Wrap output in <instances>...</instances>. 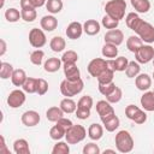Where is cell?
I'll return each mask as SVG.
<instances>
[{
    "mask_svg": "<svg viewBox=\"0 0 154 154\" xmlns=\"http://www.w3.org/2000/svg\"><path fill=\"white\" fill-rule=\"evenodd\" d=\"M125 23L126 26L135 31V34L140 36L143 42L149 45L154 42V26L143 20L136 12H129L125 16Z\"/></svg>",
    "mask_w": 154,
    "mask_h": 154,
    "instance_id": "6da1fadb",
    "label": "cell"
},
{
    "mask_svg": "<svg viewBox=\"0 0 154 154\" xmlns=\"http://www.w3.org/2000/svg\"><path fill=\"white\" fill-rule=\"evenodd\" d=\"M114 142H116V148L119 153H130L134 149V138L131 136V134L126 130H120L117 132L116 137H114Z\"/></svg>",
    "mask_w": 154,
    "mask_h": 154,
    "instance_id": "7a4b0ae2",
    "label": "cell"
},
{
    "mask_svg": "<svg viewBox=\"0 0 154 154\" xmlns=\"http://www.w3.org/2000/svg\"><path fill=\"white\" fill-rule=\"evenodd\" d=\"M125 11H126V2L125 0H109L105 5V12L109 17L122 20L125 17Z\"/></svg>",
    "mask_w": 154,
    "mask_h": 154,
    "instance_id": "3957f363",
    "label": "cell"
},
{
    "mask_svg": "<svg viewBox=\"0 0 154 154\" xmlns=\"http://www.w3.org/2000/svg\"><path fill=\"white\" fill-rule=\"evenodd\" d=\"M84 88V83L82 78L76 79V81H70V79H64L60 83V93L65 97H72L79 94Z\"/></svg>",
    "mask_w": 154,
    "mask_h": 154,
    "instance_id": "277c9868",
    "label": "cell"
},
{
    "mask_svg": "<svg viewBox=\"0 0 154 154\" xmlns=\"http://www.w3.org/2000/svg\"><path fill=\"white\" fill-rule=\"evenodd\" d=\"M87 136V130L83 125L79 124H73L71 128L66 130L65 134V140L69 144H77L82 142Z\"/></svg>",
    "mask_w": 154,
    "mask_h": 154,
    "instance_id": "5b68a950",
    "label": "cell"
},
{
    "mask_svg": "<svg viewBox=\"0 0 154 154\" xmlns=\"http://www.w3.org/2000/svg\"><path fill=\"white\" fill-rule=\"evenodd\" d=\"M125 116L136 124H144L147 122V113L136 105H128L125 108Z\"/></svg>",
    "mask_w": 154,
    "mask_h": 154,
    "instance_id": "8992f818",
    "label": "cell"
},
{
    "mask_svg": "<svg viewBox=\"0 0 154 154\" xmlns=\"http://www.w3.org/2000/svg\"><path fill=\"white\" fill-rule=\"evenodd\" d=\"M108 67H111L109 64H108V60H106L103 58H94L93 60L89 61L87 70H88V72H89V75L91 77H95L96 78L102 71H105Z\"/></svg>",
    "mask_w": 154,
    "mask_h": 154,
    "instance_id": "52a82bcc",
    "label": "cell"
},
{
    "mask_svg": "<svg viewBox=\"0 0 154 154\" xmlns=\"http://www.w3.org/2000/svg\"><path fill=\"white\" fill-rule=\"evenodd\" d=\"M29 43L34 48H42L47 43V37L43 29L32 28L29 31Z\"/></svg>",
    "mask_w": 154,
    "mask_h": 154,
    "instance_id": "ba28073f",
    "label": "cell"
},
{
    "mask_svg": "<svg viewBox=\"0 0 154 154\" xmlns=\"http://www.w3.org/2000/svg\"><path fill=\"white\" fill-rule=\"evenodd\" d=\"M135 58H136V61L140 63V64H147L149 61L153 60L154 58V48L147 43V45H142L138 51L135 53Z\"/></svg>",
    "mask_w": 154,
    "mask_h": 154,
    "instance_id": "9c48e42d",
    "label": "cell"
},
{
    "mask_svg": "<svg viewBox=\"0 0 154 154\" xmlns=\"http://www.w3.org/2000/svg\"><path fill=\"white\" fill-rule=\"evenodd\" d=\"M25 99H26V96H25V91L24 90L14 89L7 96V105L11 108H19L25 102Z\"/></svg>",
    "mask_w": 154,
    "mask_h": 154,
    "instance_id": "30bf717a",
    "label": "cell"
},
{
    "mask_svg": "<svg viewBox=\"0 0 154 154\" xmlns=\"http://www.w3.org/2000/svg\"><path fill=\"white\" fill-rule=\"evenodd\" d=\"M96 112H97V114H99L101 120L116 114L112 103L108 102L107 100H100V101L96 102Z\"/></svg>",
    "mask_w": 154,
    "mask_h": 154,
    "instance_id": "8fae6325",
    "label": "cell"
},
{
    "mask_svg": "<svg viewBox=\"0 0 154 154\" xmlns=\"http://www.w3.org/2000/svg\"><path fill=\"white\" fill-rule=\"evenodd\" d=\"M20 120L22 123L28 126V128H32V126H36L38 125L40 120H41V117L38 114V112L34 111V109H29V111H25L22 117H20Z\"/></svg>",
    "mask_w": 154,
    "mask_h": 154,
    "instance_id": "7c38bea8",
    "label": "cell"
},
{
    "mask_svg": "<svg viewBox=\"0 0 154 154\" xmlns=\"http://www.w3.org/2000/svg\"><path fill=\"white\" fill-rule=\"evenodd\" d=\"M103 40L105 42L107 43H112V45H116V46H119L123 43L124 41V34L122 30L119 29H111L108 30L105 36H103Z\"/></svg>",
    "mask_w": 154,
    "mask_h": 154,
    "instance_id": "4fadbf2b",
    "label": "cell"
},
{
    "mask_svg": "<svg viewBox=\"0 0 154 154\" xmlns=\"http://www.w3.org/2000/svg\"><path fill=\"white\" fill-rule=\"evenodd\" d=\"M83 32H84L83 31V24L79 22H71L65 30V34H66L67 38H70V40L79 38Z\"/></svg>",
    "mask_w": 154,
    "mask_h": 154,
    "instance_id": "5bb4252c",
    "label": "cell"
},
{
    "mask_svg": "<svg viewBox=\"0 0 154 154\" xmlns=\"http://www.w3.org/2000/svg\"><path fill=\"white\" fill-rule=\"evenodd\" d=\"M63 69H64V75H65V77H66V79L76 81V79H79V78H81V71H79V69L77 67L76 63H67V64H64V65H63Z\"/></svg>",
    "mask_w": 154,
    "mask_h": 154,
    "instance_id": "9a60e30c",
    "label": "cell"
},
{
    "mask_svg": "<svg viewBox=\"0 0 154 154\" xmlns=\"http://www.w3.org/2000/svg\"><path fill=\"white\" fill-rule=\"evenodd\" d=\"M136 88L141 91H147L152 87V77L148 73H140L135 77Z\"/></svg>",
    "mask_w": 154,
    "mask_h": 154,
    "instance_id": "2e32d148",
    "label": "cell"
},
{
    "mask_svg": "<svg viewBox=\"0 0 154 154\" xmlns=\"http://www.w3.org/2000/svg\"><path fill=\"white\" fill-rule=\"evenodd\" d=\"M141 106L147 112H154V91L147 90L141 96Z\"/></svg>",
    "mask_w": 154,
    "mask_h": 154,
    "instance_id": "e0dca14e",
    "label": "cell"
},
{
    "mask_svg": "<svg viewBox=\"0 0 154 154\" xmlns=\"http://www.w3.org/2000/svg\"><path fill=\"white\" fill-rule=\"evenodd\" d=\"M40 25H41V29H43L45 31H53L57 29L58 26V19L54 17V14H47V16H43L40 20Z\"/></svg>",
    "mask_w": 154,
    "mask_h": 154,
    "instance_id": "ac0fdd59",
    "label": "cell"
},
{
    "mask_svg": "<svg viewBox=\"0 0 154 154\" xmlns=\"http://www.w3.org/2000/svg\"><path fill=\"white\" fill-rule=\"evenodd\" d=\"M100 30H101V24L96 19H87L83 24V31L89 36H94L99 34Z\"/></svg>",
    "mask_w": 154,
    "mask_h": 154,
    "instance_id": "d6986e66",
    "label": "cell"
},
{
    "mask_svg": "<svg viewBox=\"0 0 154 154\" xmlns=\"http://www.w3.org/2000/svg\"><path fill=\"white\" fill-rule=\"evenodd\" d=\"M108 64H109V66H111L114 71L122 72V71H125V70H126L128 64H129V60H128V58H125V57H117V58H114V59H109V60H108Z\"/></svg>",
    "mask_w": 154,
    "mask_h": 154,
    "instance_id": "ffe728a7",
    "label": "cell"
},
{
    "mask_svg": "<svg viewBox=\"0 0 154 154\" xmlns=\"http://www.w3.org/2000/svg\"><path fill=\"white\" fill-rule=\"evenodd\" d=\"M103 126L97 124V123H93L89 125L88 128V136L90 140L93 141H99L102 136H103Z\"/></svg>",
    "mask_w": 154,
    "mask_h": 154,
    "instance_id": "44dd1931",
    "label": "cell"
},
{
    "mask_svg": "<svg viewBox=\"0 0 154 154\" xmlns=\"http://www.w3.org/2000/svg\"><path fill=\"white\" fill-rule=\"evenodd\" d=\"M64 114L65 113L63 112V109L59 106H52L46 111V118H47V120H49L52 123H57L60 118L64 117Z\"/></svg>",
    "mask_w": 154,
    "mask_h": 154,
    "instance_id": "7402d4cb",
    "label": "cell"
},
{
    "mask_svg": "<svg viewBox=\"0 0 154 154\" xmlns=\"http://www.w3.org/2000/svg\"><path fill=\"white\" fill-rule=\"evenodd\" d=\"M61 63H63L61 59L52 57V58H48V59L45 61V64H43V69H45L46 72L53 73V72H57V71L61 67Z\"/></svg>",
    "mask_w": 154,
    "mask_h": 154,
    "instance_id": "603a6c76",
    "label": "cell"
},
{
    "mask_svg": "<svg viewBox=\"0 0 154 154\" xmlns=\"http://www.w3.org/2000/svg\"><path fill=\"white\" fill-rule=\"evenodd\" d=\"M101 122H102L103 128H105L106 131H108V132L116 131V130L119 128V125H120V119H119L116 114H113V116H111V117H108V118H106V119H103V120H101Z\"/></svg>",
    "mask_w": 154,
    "mask_h": 154,
    "instance_id": "cb8c5ba5",
    "label": "cell"
},
{
    "mask_svg": "<svg viewBox=\"0 0 154 154\" xmlns=\"http://www.w3.org/2000/svg\"><path fill=\"white\" fill-rule=\"evenodd\" d=\"M13 152L16 154H30L28 141L25 138H17L13 142Z\"/></svg>",
    "mask_w": 154,
    "mask_h": 154,
    "instance_id": "d4e9b609",
    "label": "cell"
},
{
    "mask_svg": "<svg viewBox=\"0 0 154 154\" xmlns=\"http://www.w3.org/2000/svg\"><path fill=\"white\" fill-rule=\"evenodd\" d=\"M26 78H28V76L23 69H16L12 73L11 82L14 87H22L24 84V82L26 81Z\"/></svg>",
    "mask_w": 154,
    "mask_h": 154,
    "instance_id": "484cf974",
    "label": "cell"
},
{
    "mask_svg": "<svg viewBox=\"0 0 154 154\" xmlns=\"http://www.w3.org/2000/svg\"><path fill=\"white\" fill-rule=\"evenodd\" d=\"M59 107L63 109L64 113L71 114V113H75V112H76V109H77V103H76L71 97H64V99L60 101Z\"/></svg>",
    "mask_w": 154,
    "mask_h": 154,
    "instance_id": "4316f807",
    "label": "cell"
},
{
    "mask_svg": "<svg viewBox=\"0 0 154 154\" xmlns=\"http://www.w3.org/2000/svg\"><path fill=\"white\" fill-rule=\"evenodd\" d=\"M143 45V41L141 40L140 36L137 35H131L128 37L126 40V48L131 52V53H136L138 51V48Z\"/></svg>",
    "mask_w": 154,
    "mask_h": 154,
    "instance_id": "83f0119b",
    "label": "cell"
},
{
    "mask_svg": "<svg viewBox=\"0 0 154 154\" xmlns=\"http://www.w3.org/2000/svg\"><path fill=\"white\" fill-rule=\"evenodd\" d=\"M49 47H51V49H52L53 52L60 53V52H63V51L65 49V47H66V41H65V38H63L61 36H54V37H52V40H51V42H49Z\"/></svg>",
    "mask_w": 154,
    "mask_h": 154,
    "instance_id": "f1b7e54d",
    "label": "cell"
},
{
    "mask_svg": "<svg viewBox=\"0 0 154 154\" xmlns=\"http://www.w3.org/2000/svg\"><path fill=\"white\" fill-rule=\"evenodd\" d=\"M131 6L138 13H147L150 10V1L149 0H130Z\"/></svg>",
    "mask_w": 154,
    "mask_h": 154,
    "instance_id": "f546056e",
    "label": "cell"
},
{
    "mask_svg": "<svg viewBox=\"0 0 154 154\" xmlns=\"http://www.w3.org/2000/svg\"><path fill=\"white\" fill-rule=\"evenodd\" d=\"M101 53H102V57H105V58L114 59V58H117V55H118V46L105 42V45L102 46Z\"/></svg>",
    "mask_w": 154,
    "mask_h": 154,
    "instance_id": "4dcf8cb0",
    "label": "cell"
},
{
    "mask_svg": "<svg viewBox=\"0 0 154 154\" xmlns=\"http://www.w3.org/2000/svg\"><path fill=\"white\" fill-rule=\"evenodd\" d=\"M114 72H116V71H114L113 69H111V67L106 69L105 71H102V72L96 77L97 83H99V84H106V83H111V82H113Z\"/></svg>",
    "mask_w": 154,
    "mask_h": 154,
    "instance_id": "1f68e13d",
    "label": "cell"
},
{
    "mask_svg": "<svg viewBox=\"0 0 154 154\" xmlns=\"http://www.w3.org/2000/svg\"><path fill=\"white\" fill-rule=\"evenodd\" d=\"M63 7H64L63 0H47L46 2V8L51 14H57L61 12Z\"/></svg>",
    "mask_w": 154,
    "mask_h": 154,
    "instance_id": "d6a6232c",
    "label": "cell"
},
{
    "mask_svg": "<svg viewBox=\"0 0 154 154\" xmlns=\"http://www.w3.org/2000/svg\"><path fill=\"white\" fill-rule=\"evenodd\" d=\"M14 69L12 66V64L6 63V61H1L0 63V78L1 79H8L12 77Z\"/></svg>",
    "mask_w": 154,
    "mask_h": 154,
    "instance_id": "836d02e7",
    "label": "cell"
},
{
    "mask_svg": "<svg viewBox=\"0 0 154 154\" xmlns=\"http://www.w3.org/2000/svg\"><path fill=\"white\" fill-rule=\"evenodd\" d=\"M20 14H22V19L26 23H31L36 19L37 17V12L36 8H31V7H25V8H20Z\"/></svg>",
    "mask_w": 154,
    "mask_h": 154,
    "instance_id": "e575fe53",
    "label": "cell"
},
{
    "mask_svg": "<svg viewBox=\"0 0 154 154\" xmlns=\"http://www.w3.org/2000/svg\"><path fill=\"white\" fill-rule=\"evenodd\" d=\"M141 73V66H140V63L137 61H129L128 64V67L125 70V75L126 77L129 78H135L137 75Z\"/></svg>",
    "mask_w": 154,
    "mask_h": 154,
    "instance_id": "d590c367",
    "label": "cell"
},
{
    "mask_svg": "<svg viewBox=\"0 0 154 154\" xmlns=\"http://www.w3.org/2000/svg\"><path fill=\"white\" fill-rule=\"evenodd\" d=\"M23 90L28 94H34L37 93V78L34 77H28L26 81L24 82V84L22 85Z\"/></svg>",
    "mask_w": 154,
    "mask_h": 154,
    "instance_id": "8d00e7d4",
    "label": "cell"
},
{
    "mask_svg": "<svg viewBox=\"0 0 154 154\" xmlns=\"http://www.w3.org/2000/svg\"><path fill=\"white\" fill-rule=\"evenodd\" d=\"M5 19L10 23H16L18 22L19 19H22V14H20V11L14 8V7H11V8H7L5 11Z\"/></svg>",
    "mask_w": 154,
    "mask_h": 154,
    "instance_id": "74e56055",
    "label": "cell"
},
{
    "mask_svg": "<svg viewBox=\"0 0 154 154\" xmlns=\"http://www.w3.org/2000/svg\"><path fill=\"white\" fill-rule=\"evenodd\" d=\"M65 134H66V130L63 129L60 125L55 124L54 126L51 128L49 130V137L54 141H60L63 137H65Z\"/></svg>",
    "mask_w": 154,
    "mask_h": 154,
    "instance_id": "f35d334b",
    "label": "cell"
},
{
    "mask_svg": "<svg viewBox=\"0 0 154 154\" xmlns=\"http://www.w3.org/2000/svg\"><path fill=\"white\" fill-rule=\"evenodd\" d=\"M43 58H45V52L40 48H36L30 54V61H31V64H34L36 66H40L43 63Z\"/></svg>",
    "mask_w": 154,
    "mask_h": 154,
    "instance_id": "ab89813d",
    "label": "cell"
},
{
    "mask_svg": "<svg viewBox=\"0 0 154 154\" xmlns=\"http://www.w3.org/2000/svg\"><path fill=\"white\" fill-rule=\"evenodd\" d=\"M101 25H102L103 28L108 29V30H111V29H117L118 25H119V20H117V19L109 17L108 14H105V16L102 17V19H101Z\"/></svg>",
    "mask_w": 154,
    "mask_h": 154,
    "instance_id": "60d3db41",
    "label": "cell"
},
{
    "mask_svg": "<svg viewBox=\"0 0 154 154\" xmlns=\"http://www.w3.org/2000/svg\"><path fill=\"white\" fill-rule=\"evenodd\" d=\"M69 153H70L69 143L63 141H58L52 149V154H69Z\"/></svg>",
    "mask_w": 154,
    "mask_h": 154,
    "instance_id": "b9f144b4",
    "label": "cell"
},
{
    "mask_svg": "<svg viewBox=\"0 0 154 154\" xmlns=\"http://www.w3.org/2000/svg\"><path fill=\"white\" fill-rule=\"evenodd\" d=\"M47 0H20V8L31 7V8H38L46 5Z\"/></svg>",
    "mask_w": 154,
    "mask_h": 154,
    "instance_id": "7bdbcfd3",
    "label": "cell"
},
{
    "mask_svg": "<svg viewBox=\"0 0 154 154\" xmlns=\"http://www.w3.org/2000/svg\"><path fill=\"white\" fill-rule=\"evenodd\" d=\"M60 59H61L63 64L77 63V61H78V54H77V52H75V51H72V49H69V51H66V52L63 54V57H61Z\"/></svg>",
    "mask_w": 154,
    "mask_h": 154,
    "instance_id": "ee69618b",
    "label": "cell"
},
{
    "mask_svg": "<svg viewBox=\"0 0 154 154\" xmlns=\"http://www.w3.org/2000/svg\"><path fill=\"white\" fill-rule=\"evenodd\" d=\"M122 97H123V91H122V89H120L119 87H116L114 90H113L109 95L106 96V100H107L108 102H111V103H117V102H119V101L122 100Z\"/></svg>",
    "mask_w": 154,
    "mask_h": 154,
    "instance_id": "f6af8a7d",
    "label": "cell"
},
{
    "mask_svg": "<svg viewBox=\"0 0 154 154\" xmlns=\"http://www.w3.org/2000/svg\"><path fill=\"white\" fill-rule=\"evenodd\" d=\"M93 105H94V100H93V97H91L90 95H84V96H82V97L78 100V102H77V107L90 108V109H91Z\"/></svg>",
    "mask_w": 154,
    "mask_h": 154,
    "instance_id": "bcb514c9",
    "label": "cell"
},
{
    "mask_svg": "<svg viewBox=\"0 0 154 154\" xmlns=\"http://www.w3.org/2000/svg\"><path fill=\"white\" fill-rule=\"evenodd\" d=\"M116 87H117V85H116L114 82L106 83V84H99V91H100L103 96H107V95H109V94L114 90Z\"/></svg>",
    "mask_w": 154,
    "mask_h": 154,
    "instance_id": "7dc6e473",
    "label": "cell"
},
{
    "mask_svg": "<svg viewBox=\"0 0 154 154\" xmlns=\"http://www.w3.org/2000/svg\"><path fill=\"white\" fill-rule=\"evenodd\" d=\"M82 153H83V154H100L101 150H100V148H99V146H97L96 143L90 142V143H87V144L83 147Z\"/></svg>",
    "mask_w": 154,
    "mask_h": 154,
    "instance_id": "c3c4849f",
    "label": "cell"
},
{
    "mask_svg": "<svg viewBox=\"0 0 154 154\" xmlns=\"http://www.w3.org/2000/svg\"><path fill=\"white\" fill-rule=\"evenodd\" d=\"M48 91V82L45 78H37V94L40 96Z\"/></svg>",
    "mask_w": 154,
    "mask_h": 154,
    "instance_id": "681fc988",
    "label": "cell"
},
{
    "mask_svg": "<svg viewBox=\"0 0 154 154\" xmlns=\"http://www.w3.org/2000/svg\"><path fill=\"white\" fill-rule=\"evenodd\" d=\"M76 117L81 120H85L90 117V108H83V107H77L76 109Z\"/></svg>",
    "mask_w": 154,
    "mask_h": 154,
    "instance_id": "f907efd6",
    "label": "cell"
},
{
    "mask_svg": "<svg viewBox=\"0 0 154 154\" xmlns=\"http://www.w3.org/2000/svg\"><path fill=\"white\" fill-rule=\"evenodd\" d=\"M57 124L58 125H60L63 129H65V130H67L69 128H71L72 125H73V123L71 122V119H69V118H65V117H63V118H60L58 122H57Z\"/></svg>",
    "mask_w": 154,
    "mask_h": 154,
    "instance_id": "816d5d0a",
    "label": "cell"
},
{
    "mask_svg": "<svg viewBox=\"0 0 154 154\" xmlns=\"http://www.w3.org/2000/svg\"><path fill=\"white\" fill-rule=\"evenodd\" d=\"M0 141H1V146H0V154H10V150L7 149L6 147V143H5V138L4 136H0Z\"/></svg>",
    "mask_w": 154,
    "mask_h": 154,
    "instance_id": "f5cc1de1",
    "label": "cell"
},
{
    "mask_svg": "<svg viewBox=\"0 0 154 154\" xmlns=\"http://www.w3.org/2000/svg\"><path fill=\"white\" fill-rule=\"evenodd\" d=\"M6 49H7V46H6V42L4 38L0 40V57H2L5 53H6Z\"/></svg>",
    "mask_w": 154,
    "mask_h": 154,
    "instance_id": "db71d44e",
    "label": "cell"
},
{
    "mask_svg": "<svg viewBox=\"0 0 154 154\" xmlns=\"http://www.w3.org/2000/svg\"><path fill=\"white\" fill-rule=\"evenodd\" d=\"M108 153L116 154V150H114V149H105V150H103V154H108Z\"/></svg>",
    "mask_w": 154,
    "mask_h": 154,
    "instance_id": "11a10c76",
    "label": "cell"
},
{
    "mask_svg": "<svg viewBox=\"0 0 154 154\" xmlns=\"http://www.w3.org/2000/svg\"><path fill=\"white\" fill-rule=\"evenodd\" d=\"M5 1H6V0H1V2H0V7H4V4H5Z\"/></svg>",
    "mask_w": 154,
    "mask_h": 154,
    "instance_id": "9f6ffc18",
    "label": "cell"
},
{
    "mask_svg": "<svg viewBox=\"0 0 154 154\" xmlns=\"http://www.w3.org/2000/svg\"><path fill=\"white\" fill-rule=\"evenodd\" d=\"M153 79H154V71H153Z\"/></svg>",
    "mask_w": 154,
    "mask_h": 154,
    "instance_id": "6f0895ef",
    "label": "cell"
},
{
    "mask_svg": "<svg viewBox=\"0 0 154 154\" xmlns=\"http://www.w3.org/2000/svg\"><path fill=\"white\" fill-rule=\"evenodd\" d=\"M152 61H153V65H154V58H153V60H152Z\"/></svg>",
    "mask_w": 154,
    "mask_h": 154,
    "instance_id": "680465c9",
    "label": "cell"
},
{
    "mask_svg": "<svg viewBox=\"0 0 154 154\" xmlns=\"http://www.w3.org/2000/svg\"><path fill=\"white\" fill-rule=\"evenodd\" d=\"M153 91H154V90H153Z\"/></svg>",
    "mask_w": 154,
    "mask_h": 154,
    "instance_id": "91938a15",
    "label": "cell"
}]
</instances>
